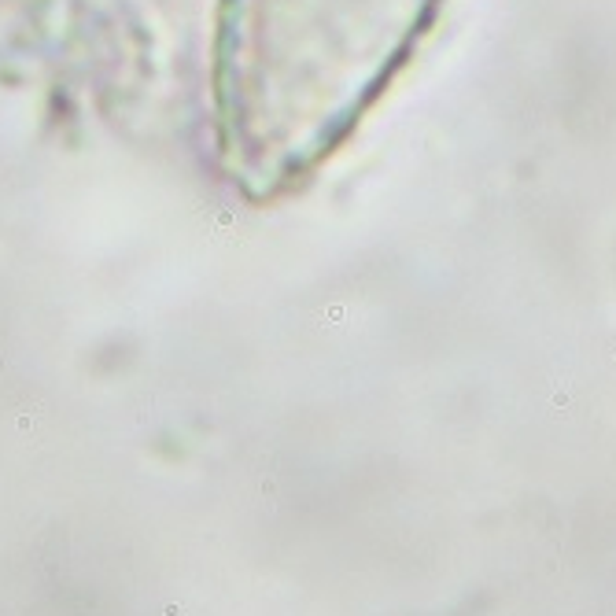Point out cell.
<instances>
[{"label": "cell", "instance_id": "cell-1", "mask_svg": "<svg viewBox=\"0 0 616 616\" xmlns=\"http://www.w3.org/2000/svg\"><path fill=\"white\" fill-rule=\"evenodd\" d=\"M428 0H233V89L277 118L284 148L317 144L399 56Z\"/></svg>", "mask_w": 616, "mask_h": 616}]
</instances>
